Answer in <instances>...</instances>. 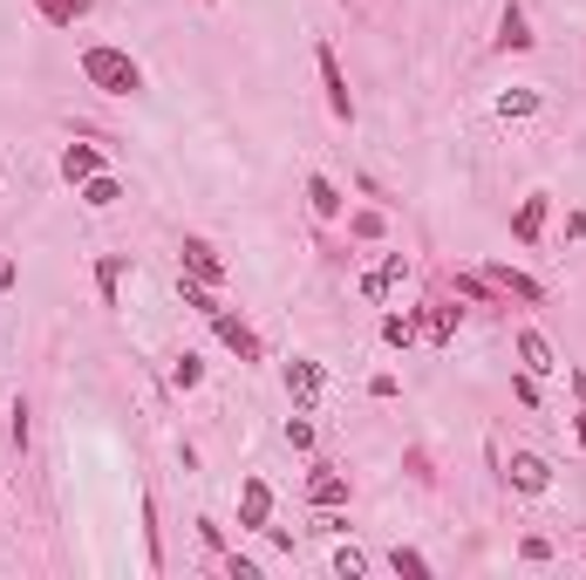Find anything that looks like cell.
Masks as SVG:
<instances>
[{
	"instance_id": "1",
	"label": "cell",
	"mask_w": 586,
	"mask_h": 580,
	"mask_svg": "<svg viewBox=\"0 0 586 580\" xmlns=\"http://www.w3.org/2000/svg\"><path fill=\"white\" fill-rule=\"evenodd\" d=\"M75 69H83V83L103 89V96H144V62L130 55V48H116V41H83Z\"/></svg>"
},
{
	"instance_id": "2",
	"label": "cell",
	"mask_w": 586,
	"mask_h": 580,
	"mask_svg": "<svg viewBox=\"0 0 586 580\" xmlns=\"http://www.w3.org/2000/svg\"><path fill=\"white\" fill-rule=\"evenodd\" d=\"M314 75H321V103L335 123H354V89H348V69L335 55V41H314Z\"/></svg>"
},
{
	"instance_id": "3",
	"label": "cell",
	"mask_w": 586,
	"mask_h": 580,
	"mask_svg": "<svg viewBox=\"0 0 586 580\" xmlns=\"http://www.w3.org/2000/svg\"><path fill=\"white\" fill-rule=\"evenodd\" d=\"M402 281H410V254H396V246H382V260L362 273V281H354V294L369 300V308H382V300H389Z\"/></svg>"
},
{
	"instance_id": "4",
	"label": "cell",
	"mask_w": 586,
	"mask_h": 580,
	"mask_svg": "<svg viewBox=\"0 0 586 580\" xmlns=\"http://www.w3.org/2000/svg\"><path fill=\"white\" fill-rule=\"evenodd\" d=\"M177 273H191V281H205V287H225V260H219V246L205 233L177 239Z\"/></svg>"
},
{
	"instance_id": "5",
	"label": "cell",
	"mask_w": 586,
	"mask_h": 580,
	"mask_svg": "<svg viewBox=\"0 0 586 580\" xmlns=\"http://www.w3.org/2000/svg\"><path fill=\"white\" fill-rule=\"evenodd\" d=\"M212 335H219L225 348H233V356H239L246 369H252V362H266V342H260V328H252L246 314H233V308H219V314H212Z\"/></svg>"
},
{
	"instance_id": "6",
	"label": "cell",
	"mask_w": 586,
	"mask_h": 580,
	"mask_svg": "<svg viewBox=\"0 0 586 580\" xmlns=\"http://www.w3.org/2000/svg\"><path fill=\"white\" fill-rule=\"evenodd\" d=\"M491 48H498V55H532V48H539L525 0H504V8H498V35H491Z\"/></svg>"
},
{
	"instance_id": "7",
	"label": "cell",
	"mask_w": 586,
	"mask_h": 580,
	"mask_svg": "<svg viewBox=\"0 0 586 580\" xmlns=\"http://www.w3.org/2000/svg\"><path fill=\"white\" fill-rule=\"evenodd\" d=\"M504 485L525 492V498H546L552 492V465L539 458V451H512V458H504Z\"/></svg>"
},
{
	"instance_id": "8",
	"label": "cell",
	"mask_w": 586,
	"mask_h": 580,
	"mask_svg": "<svg viewBox=\"0 0 586 580\" xmlns=\"http://www.w3.org/2000/svg\"><path fill=\"white\" fill-rule=\"evenodd\" d=\"M273 526V485L260 471H246L239 478V533H266Z\"/></svg>"
},
{
	"instance_id": "9",
	"label": "cell",
	"mask_w": 586,
	"mask_h": 580,
	"mask_svg": "<svg viewBox=\"0 0 586 580\" xmlns=\"http://www.w3.org/2000/svg\"><path fill=\"white\" fill-rule=\"evenodd\" d=\"M279 383H287L294 410H314V403H321V390H327V369H321L314 356H294L287 369H279Z\"/></svg>"
},
{
	"instance_id": "10",
	"label": "cell",
	"mask_w": 586,
	"mask_h": 580,
	"mask_svg": "<svg viewBox=\"0 0 586 580\" xmlns=\"http://www.w3.org/2000/svg\"><path fill=\"white\" fill-rule=\"evenodd\" d=\"M546 219H552V192H525L519 212H512V239L519 246H539L546 239Z\"/></svg>"
},
{
	"instance_id": "11",
	"label": "cell",
	"mask_w": 586,
	"mask_h": 580,
	"mask_svg": "<svg viewBox=\"0 0 586 580\" xmlns=\"http://www.w3.org/2000/svg\"><path fill=\"white\" fill-rule=\"evenodd\" d=\"M28 14L41 21L48 35H68L75 21H89V14H96V0H28Z\"/></svg>"
},
{
	"instance_id": "12",
	"label": "cell",
	"mask_w": 586,
	"mask_h": 580,
	"mask_svg": "<svg viewBox=\"0 0 586 580\" xmlns=\"http://www.w3.org/2000/svg\"><path fill=\"white\" fill-rule=\"evenodd\" d=\"M512 348H519V369H525V375H539V383H546V375H559V369H566V362L552 356V342L539 335V328H519V342H512Z\"/></svg>"
},
{
	"instance_id": "13",
	"label": "cell",
	"mask_w": 586,
	"mask_h": 580,
	"mask_svg": "<svg viewBox=\"0 0 586 580\" xmlns=\"http://www.w3.org/2000/svg\"><path fill=\"white\" fill-rule=\"evenodd\" d=\"M96 171H110V158H103V144H62V185H89Z\"/></svg>"
},
{
	"instance_id": "14",
	"label": "cell",
	"mask_w": 586,
	"mask_h": 580,
	"mask_svg": "<svg viewBox=\"0 0 586 580\" xmlns=\"http://www.w3.org/2000/svg\"><path fill=\"white\" fill-rule=\"evenodd\" d=\"M484 281H491L498 294H512V300H525V308H539V300H546V281H532V273H519V267H484Z\"/></svg>"
},
{
	"instance_id": "15",
	"label": "cell",
	"mask_w": 586,
	"mask_h": 580,
	"mask_svg": "<svg viewBox=\"0 0 586 580\" xmlns=\"http://www.w3.org/2000/svg\"><path fill=\"white\" fill-rule=\"evenodd\" d=\"M348 498H354L348 471H335V465H314L308 471V506H348Z\"/></svg>"
},
{
	"instance_id": "16",
	"label": "cell",
	"mask_w": 586,
	"mask_h": 580,
	"mask_svg": "<svg viewBox=\"0 0 586 580\" xmlns=\"http://www.w3.org/2000/svg\"><path fill=\"white\" fill-rule=\"evenodd\" d=\"M341 225H348L354 246H382V239H389V212H382V206H348Z\"/></svg>"
},
{
	"instance_id": "17",
	"label": "cell",
	"mask_w": 586,
	"mask_h": 580,
	"mask_svg": "<svg viewBox=\"0 0 586 580\" xmlns=\"http://www.w3.org/2000/svg\"><path fill=\"white\" fill-rule=\"evenodd\" d=\"M416 314H423V335L437 342V348H444V342H457V328H464V308H457V300H423Z\"/></svg>"
},
{
	"instance_id": "18",
	"label": "cell",
	"mask_w": 586,
	"mask_h": 580,
	"mask_svg": "<svg viewBox=\"0 0 586 580\" xmlns=\"http://www.w3.org/2000/svg\"><path fill=\"white\" fill-rule=\"evenodd\" d=\"M308 212H314V219H327V225H335V219L348 212V198H341V185L327 178V171H308Z\"/></svg>"
},
{
	"instance_id": "19",
	"label": "cell",
	"mask_w": 586,
	"mask_h": 580,
	"mask_svg": "<svg viewBox=\"0 0 586 580\" xmlns=\"http://www.w3.org/2000/svg\"><path fill=\"white\" fill-rule=\"evenodd\" d=\"M75 198H83V206H89V212H110V206H116V198H123V178H116V171H96V178H89V185H75Z\"/></svg>"
},
{
	"instance_id": "20",
	"label": "cell",
	"mask_w": 586,
	"mask_h": 580,
	"mask_svg": "<svg viewBox=\"0 0 586 580\" xmlns=\"http://www.w3.org/2000/svg\"><path fill=\"white\" fill-rule=\"evenodd\" d=\"M539 103H546L539 89H498V103H491V110H498L504 123H525V116H539Z\"/></svg>"
},
{
	"instance_id": "21",
	"label": "cell",
	"mask_w": 586,
	"mask_h": 580,
	"mask_svg": "<svg viewBox=\"0 0 586 580\" xmlns=\"http://www.w3.org/2000/svg\"><path fill=\"white\" fill-rule=\"evenodd\" d=\"M382 342H389V348H410V342H423V314H416V308L382 314Z\"/></svg>"
},
{
	"instance_id": "22",
	"label": "cell",
	"mask_w": 586,
	"mask_h": 580,
	"mask_svg": "<svg viewBox=\"0 0 586 580\" xmlns=\"http://www.w3.org/2000/svg\"><path fill=\"white\" fill-rule=\"evenodd\" d=\"M123 267H130V254H103V260H96V294H103V308H116V287H123Z\"/></svg>"
},
{
	"instance_id": "23",
	"label": "cell",
	"mask_w": 586,
	"mask_h": 580,
	"mask_svg": "<svg viewBox=\"0 0 586 580\" xmlns=\"http://www.w3.org/2000/svg\"><path fill=\"white\" fill-rule=\"evenodd\" d=\"M198 383H205V356H198V348H185V356H171V390H198Z\"/></svg>"
},
{
	"instance_id": "24",
	"label": "cell",
	"mask_w": 586,
	"mask_h": 580,
	"mask_svg": "<svg viewBox=\"0 0 586 580\" xmlns=\"http://www.w3.org/2000/svg\"><path fill=\"white\" fill-rule=\"evenodd\" d=\"M287 451H300V458L314 451V410H294L287 417Z\"/></svg>"
},
{
	"instance_id": "25",
	"label": "cell",
	"mask_w": 586,
	"mask_h": 580,
	"mask_svg": "<svg viewBox=\"0 0 586 580\" xmlns=\"http://www.w3.org/2000/svg\"><path fill=\"white\" fill-rule=\"evenodd\" d=\"M566 390H573V437H579V451H586V369H566Z\"/></svg>"
},
{
	"instance_id": "26",
	"label": "cell",
	"mask_w": 586,
	"mask_h": 580,
	"mask_svg": "<svg viewBox=\"0 0 586 580\" xmlns=\"http://www.w3.org/2000/svg\"><path fill=\"white\" fill-rule=\"evenodd\" d=\"M389 567H396V573H410V580H429V560H423L416 546H389Z\"/></svg>"
},
{
	"instance_id": "27",
	"label": "cell",
	"mask_w": 586,
	"mask_h": 580,
	"mask_svg": "<svg viewBox=\"0 0 586 580\" xmlns=\"http://www.w3.org/2000/svg\"><path fill=\"white\" fill-rule=\"evenodd\" d=\"M362 573H369V553L341 546V553H335V580H362Z\"/></svg>"
},
{
	"instance_id": "28",
	"label": "cell",
	"mask_w": 586,
	"mask_h": 580,
	"mask_svg": "<svg viewBox=\"0 0 586 580\" xmlns=\"http://www.w3.org/2000/svg\"><path fill=\"white\" fill-rule=\"evenodd\" d=\"M8 417H14V423H8V444H14V451H28V403L14 396V410H8Z\"/></svg>"
},
{
	"instance_id": "29",
	"label": "cell",
	"mask_w": 586,
	"mask_h": 580,
	"mask_svg": "<svg viewBox=\"0 0 586 580\" xmlns=\"http://www.w3.org/2000/svg\"><path fill=\"white\" fill-rule=\"evenodd\" d=\"M512 396L525 403V410H539V403H546V396H539V375H525V369L512 375Z\"/></svg>"
},
{
	"instance_id": "30",
	"label": "cell",
	"mask_w": 586,
	"mask_h": 580,
	"mask_svg": "<svg viewBox=\"0 0 586 580\" xmlns=\"http://www.w3.org/2000/svg\"><path fill=\"white\" fill-rule=\"evenodd\" d=\"M519 560H532V567H546V560H552V540H539V533H532V540H519Z\"/></svg>"
},
{
	"instance_id": "31",
	"label": "cell",
	"mask_w": 586,
	"mask_h": 580,
	"mask_svg": "<svg viewBox=\"0 0 586 580\" xmlns=\"http://www.w3.org/2000/svg\"><path fill=\"white\" fill-rule=\"evenodd\" d=\"M369 396H375V403H396V396H402V383H396L389 369H382V375H369Z\"/></svg>"
},
{
	"instance_id": "32",
	"label": "cell",
	"mask_w": 586,
	"mask_h": 580,
	"mask_svg": "<svg viewBox=\"0 0 586 580\" xmlns=\"http://www.w3.org/2000/svg\"><path fill=\"white\" fill-rule=\"evenodd\" d=\"M225 573H233V580H260V560H239V553H225Z\"/></svg>"
},
{
	"instance_id": "33",
	"label": "cell",
	"mask_w": 586,
	"mask_h": 580,
	"mask_svg": "<svg viewBox=\"0 0 586 580\" xmlns=\"http://www.w3.org/2000/svg\"><path fill=\"white\" fill-rule=\"evenodd\" d=\"M14 281H21V267H14V260H0V294H8Z\"/></svg>"
},
{
	"instance_id": "34",
	"label": "cell",
	"mask_w": 586,
	"mask_h": 580,
	"mask_svg": "<svg viewBox=\"0 0 586 580\" xmlns=\"http://www.w3.org/2000/svg\"><path fill=\"white\" fill-rule=\"evenodd\" d=\"M198 8H212V0H198Z\"/></svg>"
}]
</instances>
